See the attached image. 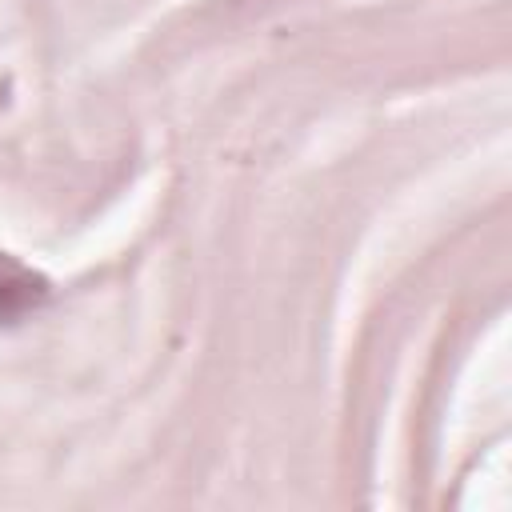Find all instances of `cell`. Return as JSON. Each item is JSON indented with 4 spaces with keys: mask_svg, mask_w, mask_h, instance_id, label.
Wrapping results in <instances>:
<instances>
[{
    "mask_svg": "<svg viewBox=\"0 0 512 512\" xmlns=\"http://www.w3.org/2000/svg\"><path fill=\"white\" fill-rule=\"evenodd\" d=\"M20 300H24V288H16V284H4V280H0V312H4V308H12V304H20Z\"/></svg>",
    "mask_w": 512,
    "mask_h": 512,
    "instance_id": "1",
    "label": "cell"
}]
</instances>
